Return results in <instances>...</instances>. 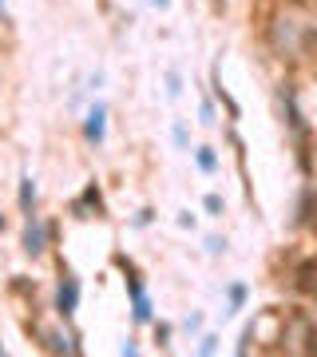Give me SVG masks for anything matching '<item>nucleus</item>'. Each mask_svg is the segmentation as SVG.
I'll list each match as a JSON object with an SVG mask.
<instances>
[{
    "label": "nucleus",
    "mask_w": 317,
    "mask_h": 357,
    "mask_svg": "<svg viewBox=\"0 0 317 357\" xmlns=\"http://www.w3.org/2000/svg\"><path fill=\"white\" fill-rule=\"evenodd\" d=\"M32 199H36V187H32V178H24V187H20V206L32 211Z\"/></svg>",
    "instance_id": "6"
},
{
    "label": "nucleus",
    "mask_w": 317,
    "mask_h": 357,
    "mask_svg": "<svg viewBox=\"0 0 317 357\" xmlns=\"http://www.w3.org/2000/svg\"><path fill=\"white\" fill-rule=\"evenodd\" d=\"M199 167H203V171H215V151H206V147H203V151H199Z\"/></svg>",
    "instance_id": "7"
},
{
    "label": "nucleus",
    "mask_w": 317,
    "mask_h": 357,
    "mask_svg": "<svg viewBox=\"0 0 317 357\" xmlns=\"http://www.w3.org/2000/svg\"><path fill=\"white\" fill-rule=\"evenodd\" d=\"M293 286H297V294H305V298H317V255L305 258L302 266H297V274H293Z\"/></svg>",
    "instance_id": "1"
},
{
    "label": "nucleus",
    "mask_w": 317,
    "mask_h": 357,
    "mask_svg": "<svg viewBox=\"0 0 317 357\" xmlns=\"http://www.w3.org/2000/svg\"><path fill=\"white\" fill-rule=\"evenodd\" d=\"M76 302H79V286L76 278L63 270V282H60V294H56V306H60V314L68 318V314H76Z\"/></svg>",
    "instance_id": "3"
},
{
    "label": "nucleus",
    "mask_w": 317,
    "mask_h": 357,
    "mask_svg": "<svg viewBox=\"0 0 317 357\" xmlns=\"http://www.w3.org/2000/svg\"><path fill=\"white\" fill-rule=\"evenodd\" d=\"M103 119H107V112L103 107H91V115H88V139L91 143L103 139Z\"/></svg>",
    "instance_id": "5"
},
{
    "label": "nucleus",
    "mask_w": 317,
    "mask_h": 357,
    "mask_svg": "<svg viewBox=\"0 0 317 357\" xmlns=\"http://www.w3.org/2000/svg\"><path fill=\"white\" fill-rule=\"evenodd\" d=\"M24 250H28V255H40V250H44V227H40L36 218H28V230H24Z\"/></svg>",
    "instance_id": "4"
},
{
    "label": "nucleus",
    "mask_w": 317,
    "mask_h": 357,
    "mask_svg": "<svg viewBox=\"0 0 317 357\" xmlns=\"http://www.w3.org/2000/svg\"><path fill=\"white\" fill-rule=\"evenodd\" d=\"M242 298H246V290H242V286H230V302H234V306H242Z\"/></svg>",
    "instance_id": "8"
},
{
    "label": "nucleus",
    "mask_w": 317,
    "mask_h": 357,
    "mask_svg": "<svg viewBox=\"0 0 317 357\" xmlns=\"http://www.w3.org/2000/svg\"><path fill=\"white\" fill-rule=\"evenodd\" d=\"M206 211H215V215H218V211H222V199H218V195H210V199H206Z\"/></svg>",
    "instance_id": "9"
},
{
    "label": "nucleus",
    "mask_w": 317,
    "mask_h": 357,
    "mask_svg": "<svg viewBox=\"0 0 317 357\" xmlns=\"http://www.w3.org/2000/svg\"><path fill=\"white\" fill-rule=\"evenodd\" d=\"M72 211H76L79 218H91V215H95V218H103V199H100V187L91 183L88 191H84V195L76 199V203H72Z\"/></svg>",
    "instance_id": "2"
}]
</instances>
